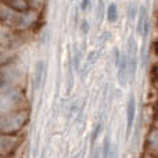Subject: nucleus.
Returning <instances> with one entry per match:
<instances>
[{
    "mask_svg": "<svg viewBox=\"0 0 158 158\" xmlns=\"http://www.w3.org/2000/svg\"><path fill=\"white\" fill-rule=\"evenodd\" d=\"M27 122V117L22 112H8L0 115V133H13L19 131Z\"/></svg>",
    "mask_w": 158,
    "mask_h": 158,
    "instance_id": "f257e3e1",
    "label": "nucleus"
},
{
    "mask_svg": "<svg viewBox=\"0 0 158 158\" xmlns=\"http://www.w3.org/2000/svg\"><path fill=\"white\" fill-rule=\"evenodd\" d=\"M136 32L143 39L147 38L148 32H150V15H148V10L144 4L139 7V14H137V24H136Z\"/></svg>",
    "mask_w": 158,
    "mask_h": 158,
    "instance_id": "f03ea898",
    "label": "nucleus"
},
{
    "mask_svg": "<svg viewBox=\"0 0 158 158\" xmlns=\"http://www.w3.org/2000/svg\"><path fill=\"white\" fill-rule=\"evenodd\" d=\"M135 119H136V97L135 94H131L126 104V137H129L133 131Z\"/></svg>",
    "mask_w": 158,
    "mask_h": 158,
    "instance_id": "7ed1b4c3",
    "label": "nucleus"
},
{
    "mask_svg": "<svg viewBox=\"0 0 158 158\" xmlns=\"http://www.w3.org/2000/svg\"><path fill=\"white\" fill-rule=\"evenodd\" d=\"M19 100V93L15 89H8L0 93V110L2 111H7L11 106L17 104Z\"/></svg>",
    "mask_w": 158,
    "mask_h": 158,
    "instance_id": "20e7f679",
    "label": "nucleus"
},
{
    "mask_svg": "<svg viewBox=\"0 0 158 158\" xmlns=\"http://www.w3.org/2000/svg\"><path fill=\"white\" fill-rule=\"evenodd\" d=\"M117 69H118L117 78H118L119 85L121 86H126L129 78H131L129 77V64H128V54H126V53H122V56H121V61L117 65Z\"/></svg>",
    "mask_w": 158,
    "mask_h": 158,
    "instance_id": "39448f33",
    "label": "nucleus"
},
{
    "mask_svg": "<svg viewBox=\"0 0 158 158\" xmlns=\"http://www.w3.org/2000/svg\"><path fill=\"white\" fill-rule=\"evenodd\" d=\"M46 78V63L43 60H39L35 65V74H33V89L38 90L43 85Z\"/></svg>",
    "mask_w": 158,
    "mask_h": 158,
    "instance_id": "423d86ee",
    "label": "nucleus"
},
{
    "mask_svg": "<svg viewBox=\"0 0 158 158\" xmlns=\"http://www.w3.org/2000/svg\"><path fill=\"white\" fill-rule=\"evenodd\" d=\"M0 2L4 4V7H8L14 11H18V13L28 11V8H29L28 0H0Z\"/></svg>",
    "mask_w": 158,
    "mask_h": 158,
    "instance_id": "0eeeda50",
    "label": "nucleus"
},
{
    "mask_svg": "<svg viewBox=\"0 0 158 158\" xmlns=\"http://www.w3.org/2000/svg\"><path fill=\"white\" fill-rule=\"evenodd\" d=\"M17 142L11 136H7L6 133L0 135V153H7L15 147Z\"/></svg>",
    "mask_w": 158,
    "mask_h": 158,
    "instance_id": "6e6552de",
    "label": "nucleus"
},
{
    "mask_svg": "<svg viewBox=\"0 0 158 158\" xmlns=\"http://www.w3.org/2000/svg\"><path fill=\"white\" fill-rule=\"evenodd\" d=\"M106 17H107V21L111 22V24L118 21V6L115 4V3H110V4L107 6Z\"/></svg>",
    "mask_w": 158,
    "mask_h": 158,
    "instance_id": "1a4fd4ad",
    "label": "nucleus"
},
{
    "mask_svg": "<svg viewBox=\"0 0 158 158\" xmlns=\"http://www.w3.org/2000/svg\"><path fill=\"white\" fill-rule=\"evenodd\" d=\"M112 148H114V146L111 143V137L107 135L103 140V146H101V156H103V158H110L112 153Z\"/></svg>",
    "mask_w": 158,
    "mask_h": 158,
    "instance_id": "9d476101",
    "label": "nucleus"
},
{
    "mask_svg": "<svg viewBox=\"0 0 158 158\" xmlns=\"http://www.w3.org/2000/svg\"><path fill=\"white\" fill-rule=\"evenodd\" d=\"M97 57H98V54L96 53V50H93V52L89 53V56H87V58H86V63H85V68H83L85 77H86L87 71H90V69L93 68V65H94L96 61H97Z\"/></svg>",
    "mask_w": 158,
    "mask_h": 158,
    "instance_id": "9b49d317",
    "label": "nucleus"
},
{
    "mask_svg": "<svg viewBox=\"0 0 158 158\" xmlns=\"http://www.w3.org/2000/svg\"><path fill=\"white\" fill-rule=\"evenodd\" d=\"M106 14H107V7H106V4H104V0H98L97 7H96V13H94L96 19H97L98 22H101Z\"/></svg>",
    "mask_w": 158,
    "mask_h": 158,
    "instance_id": "f8f14e48",
    "label": "nucleus"
},
{
    "mask_svg": "<svg viewBox=\"0 0 158 158\" xmlns=\"http://www.w3.org/2000/svg\"><path fill=\"white\" fill-rule=\"evenodd\" d=\"M81 60H82V49L78 46V44H75L74 46V60H72V65H74V68L79 71V68H81Z\"/></svg>",
    "mask_w": 158,
    "mask_h": 158,
    "instance_id": "ddd939ff",
    "label": "nucleus"
},
{
    "mask_svg": "<svg viewBox=\"0 0 158 158\" xmlns=\"http://www.w3.org/2000/svg\"><path fill=\"white\" fill-rule=\"evenodd\" d=\"M137 14H139V7H137V4L135 2L129 3V6H128V18L135 19L137 17Z\"/></svg>",
    "mask_w": 158,
    "mask_h": 158,
    "instance_id": "4468645a",
    "label": "nucleus"
},
{
    "mask_svg": "<svg viewBox=\"0 0 158 158\" xmlns=\"http://www.w3.org/2000/svg\"><path fill=\"white\" fill-rule=\"evenodd\" d=\"M148 143H150V146L154 150L158 151V129H154L150 133V136H148Z\"/></svg>",
    "mask_w": 158,
    "mask_h": 158,
    "instance_id": "2eb2a0df",
    "label": "nucleus"
},
{
    "mask_svg": "<svg viewBox=\"0 0 158 158\" xmlns=\"http://www.w3.org/2000/svg\"><path fill=\"white\" fill-rule=\"evenodd\" d=\"M79 29H81V32L83 33V35H87L90 31V22L87 21L86 18H83L81 21V24H79Z\"/></svg>",
    "mask_w": 158,
    "mask_h": 158,
    "instance_id": "dca6fc26",
    "label": "nucleus"
},
{
    "mask_svg": "<svg viewBox=\"0 0 158 158\" xmlns=\"http://www.w3.org/2000/svg\"><path fill=\"white\" fill-rule=\"evenodd\" d=\"M72 85H74V65H72V63H69V65H68V92L72 89Z\"/></svg>",
    "mask_w": 158,
    "mask_h": 158,
    "instance_id": "f3484780",
    "label": "nucleus"
},
{
    "mask_svg": "<svg viewBox=\"0 0 158 158\" xmlns=\"http://www.w3.org/2000/svg\"><path fill=\"white\" fill-rule=\"evenodd\" d=\"M101 128H103V125H101V123H97V125L94 126V129H93V133H92V142H96L98 133L101 132Z\"/></svg>",
    "mask_w": 158,
    "mask_h": 158,
    "instance_id": "a211bd4d",
    "label": "nucleus"
},
{
    "mask_svg": "<svg viewBox=\"0 0 158 158\" xmlns=\"http://www.w3.org/2000/svg\"><path fill=\"white\" fill-rule=\"evenodd\" d=\"M90 4H92V0H82V2H81V10L82 11L89 10Z\"/></svg>",
    "mask_w": 158,
    "mask_h": 158,
    "instance_id": "6ab92c4d",
    "label": "nucleus"
},
{
    "mask_svg": "<svg viewBox=\"0 0 158 158\" xmlns=\"http://www.w3.org/2000/svg\"><path fill=\"white\" fill-rule=\"evenodd\" d=\"M100 156H101V151L98 150V148L93 150V156H92V158H100Z\"/></svg>",
    "mask_w": 158,
    "mask_h": 158,
    "instance_id": "aec40b11",
    "label": "nucleus"
}]
</instances>
